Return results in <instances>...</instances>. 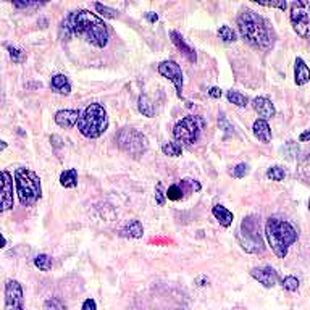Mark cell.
Segmentation results:
<instances>
[{"instance_id":"5","label":"cell","mask_w":310,"mask_h":310,"mask_svg":"<svg viewBox=\"0 0 310 310\" xmlns=\"http://www.w3.org/2000/svg\"><path fill=\"white\" fill-rule=\"evenodd\" d=\"M15 184L20 203L23 207H29L36 203L42 196L41 178L29 168H16L15 170Z\"/></svg>"},{"instance_id":"34","label":"cell","mask_w":310,"mask_h":310,"mask_svg":"<svg viewBox=\"0 0 310 310\" xmlns=\"http://www.w3.org/2000/svg\"><path fill=\"white\" fill-rule=\"evenodd\" d=\"M281 283H283V288H285L286 291H289V292H294V291L299 289V280L296 277H292V274L285 277Z\"/></svg>"},{"instance_id":"27","label":"cell","mask_w":310,"mask_h":310,"mask_svg":"<svg viewBox=\"0 0 310 310\" xmlns=\"http://www.w3.org/2000/svg\"><path fill=\"white\" fill-rule=\"evenodd\" d=\"M180 186H181V189L184 191V194H188V192H199V191L202 189L200 183L196 181V180H191V178H184V180H181Z\"/></svg>"},{"instance_id":"14","label":"cell","mask_w":310,"mask_h":310,"mask_svg":"<svg viewBox=\"0 0 310 310\" xmlns=\"http://www.w3.org/2000/svg\"><path fill=\"white\" fill-rule=\"evenodd\" d=\"M170 38H171V42L176 46V49L181 50L183 52V55L188 58L191 63H196L197 61V54H196V50H194L188 42H186L183 39V36L180 32H176V31H171L170 32Z\"/></svg>"},{"instance_id":"42","label":"cell","mask_w":310,"mask_h":310,"mask_svg":"<svg viewBox=\"0 0 310 310\" xmlns=\"http://www.w3.org/2000/svg\"><path fill=\"white\" fill-rule=\"evenodd\" d=\"M144 16L147 18V21H149V23H157V21H158V15H157V13H154V12H147Z\"/></svg>"},{"instance_id":"45","label":"cell","mask_w":310,"mask_h":310,"mask_svg":"<svg viewBox=\"0 0 310 310\" xmlns=\"http://www.w3.org/2000/svg\"><path fill=\"white\" fill-rule=\"evenodd\" d=\"M7 246V239L4 237V234L0 233V249H4V247Z\"/></svg>"},{"instance_id":"43","label":"cell","mask_w":310,"mask_h":310,"mask_svg":"<svg viewBox=\"0 0 310 310\" xmlns=\"http://www.w3.org/2000/svg\"><path fill=\"white\" fill-rule=\"evenodd\" d=\"M299 141H300V143H310V129L304 131L302 134L299 136Z\"/></svg>"},{"instance_id":"17","label":"cell","mask_w":310,"mask_h":310,"mask_svg":"<svg viewBox=\"0 0 310 310\" xmlns=\"http://www.w3.org/2000/svg\"><path fill=\"white\" fill-rule=\"evenodd\" d=\"M310 81V68L305 65L302 58H296L294 63V83L297 86H304Z\"/></svg>"},{"instance_id":"1","label":"cell","mask_w":310,"mask_h":310,"mask_svg":"<svg viewBox=\"0 0 310 310\" xmlns=\"http://www.w3.org/2000/svg\"><path fill=\"white\" fill-rule=\"evenodd\" d=\"M60 36L63 41H68L73 36L84 38L91 46L104 49L109 44L110 32L107 24L97 15L87 10L72 12L60 24Z\"/></svg>"},{"instance_id":"23","label":"cell","mask_w":310,"mask_h":310,"mask_svg":"<svg viewBox=\"0 0 310 310\" xmlns=\"http://www.w3.org/2000/svg\"><path fill=\"white\" fill-rule=\"evenodd\" d=\"M60 184L63 186V188H68V189L76 188V186H78V171H76V168H68V170L61 171Z\"/></svg>"},{"instance_id":"11","label":"cell","mask_w":310,"mask_h":310,"mask_svg":"<svg viewBox=\"0 0 310 310\" xmlns=\"http://www.w3.org/2000/svg\"><path fill=\"white\" fill-rule=\"evenodd\" d=\"M13 209V178L7 170L0 171V214Z\"/></svg>"},{"instance_id":"4","label":"cell","mask_w":310,"mask_h":310,"mask_svg":"<svg viewBox=\"0 0 310 310\" xmlns=\"http://www.w3.org/2000/svg\"><path fill=\"white\" fill-rule=\"evenodd\" d=\"M109 128V117L107 110L104 109L102 104H91L84 109L83 115L78 120L79 132L87 139L100 137Z\"/></svg>"},{"instance_id":"21","label":"cell","mask_w":310,"mask_h":310,"mask_svg":"<svg viewBox=\"0 0 310 310\" xmlns=\"http://www.w3.org/2000/svg\"><path fill=\"white\" fill-rule=\"evenodd\" d=\"M212 214H214V217L218 220V223L223 228H229V226H231V223H233V220H234L231 212H229L223 205H215L214 209H212Z\"/></svg>"},{"instance_id":"46","label":"cell","mask_w":310,"mask_h":310,"mask_svg":"<svg viewBox=\"0 0 310 310\" xmlns=\"http://www.w3.org/2000/svg\"><path fill=\"white\" fill-rule=\"evenodd\" d=\"M5 149H7V143H5V141H0V152L5 150Z\"/></svg>"},{"instance_id":"19","label":"cell","mask_w":310,"mask_h":310,"mask_svg":"<svg viewBox=\"0 0 310 310\" xmlns=\"http://www.w3.org/2000/svg\"><path fill=\"white\" fill-rule=\"evenodd\" d=\"M144 234V226L139 220H129L128 223L121 228L120 236L123 237H132V239H139Z\"/></svg>"},{"instance_id":"12","label":"cell","mask_w":310,"mask_h":310,"mask_svg":"<svg viewBox=\"0 0 310 310\" xmlns=\"http://www.w3.org/2000/svg\"><path fill=\"white\" fill-rule=\"evenodd\" d=\"M5 305L7 310H24L23 288L16 280H8L5 285Z\"/></svg>"},{"instance_id":"44","label":"cell","mask_w":310,"mask_h":310,"mask_svg":"<svg viewBox=\"0 0 310 310\" xmlns=\"http://www.w3.org/2000/svg\"><path fill=\"white\" fill-rule=\"evenodd\" d=\"M197 285H199V286H205V285H209V278H207V277H200V278H197Z\"/></svg>"},{"instance_id":"41","label":"cell","mask_w":310,"mask_h":310,"mask_svg":"<svg viewBox=\"0 0 310 310\" xmlns=\"http://www.w3.org/2000/svg\"><path fill=\"white\" fill-rule=\"evenodd\" d=\"M209 94H210V97H214V99H220L221 94H223V91H221L220 87H210Z\"/></svg>"},{"instance_id":"9","label":"cell","mask_w":310,"mask_h":310,"mask_svg":"<svg viewBox=\"0 0 310 310\" xmlns=\"http://www.w3.org/2000/svg\"><path fill=\"white\" fill-rule=\"evenodd\" d=\"M291 23L300 38L310 39V2H294L291 5Z\"/></svg>"},{"instance_id":"13","label":"cell","mask_w":310,"mask_h":310,"mask_svg":"<svg viewBox=\"0 0 310 310\" xmlns=\"http://www.w3.org/2000/svg\"><path fill=\"white\" fill-rule=\"evenodd\" d=\"M251 277L263 285L265 288H273L278 283V273L271 267H263V268H252Z\"/></svg>"},{"instance_id":"2","label":"cell","mask_w":310,"mask_h":310,"mask_svg":"<svg viewBox=\"0 0 310 310\" xmlns=\"http://www.w3.org/2000/svg\"><path fill=\"white\" fill-rule=\"evenodd\" d=\"M237 29L241 38L257 49L267 50L273 46V39L265 20L259 13L244 10L237 16Z\"/></svg>"},{"instance_id":"25","label":"cell","mask_w":310,"mask_h":310,"mask_svg":"<svg viewBox=\"0 0 310 310\" xmlns=\"http://www.w3.org/2000/svg\"><path fill=\"white\" fill-rule=\"evenodd\" d=\"M34 265L42 271H49L52 268V257H49L46 254H39V255L34 257Z\"/></svg>"},{"instance_id":"28","label":"cell","mask_w":310,"mask_h":310,"mask_svg":"<svg viewBox=\"0 0 310 310\" xmlns=\"http://www.w3.org/2000/svg\"><path fill=\"white\" fill-rule=\"evenodd\" d=\"M95 10L99 12V15L102 16V18H107V20H115L118 16V12L113 10V8L107 7V5H102V4H94Z\"/></svg>"},{"instance_id":"47","label":"cell","mask_w":310,"mask_h":310,"mask_svg":"<svg viewBox=\"0 0 310 310\" xmlns=\"http://www.w3.org/2000/svg\"><path fill=\"white\" fill-rule=\"evenodd\" d=\"M308 212H310V199H308Z\"/></svg>"},{"instance_id":"31","label":"cell","mask_w":310,"mask_h":310,"mask_svg":"<svg viewBox=\"0 0 310 310\" xmlns=\"http://www.w3.org/2000/svg\"><path fill=\"white\" fill-rule=\"evenodd\" d=\"M249 171H251V166L247 163H237L233 170L229 171V175L236 180H241V178H246V176L249 175Z\"/></svg>"},{"instance_id":"10","label":"cell","mask_w":310,"mask_h":310,"mask_svg":"<svg viewBox=\"0 0 310 310\" xmlns=\"http://www.w3.org/2000/svg\"><path fill=\"white\" fill-rule=\"evenodd\" d=\"M158 73H160L163 78H166L168 81H171L175 89H176V95L183 97V72H181V66L176 63L175 60H165L158 65Z\"/></svg>"},{"instance_id":"40","label":"cell","mask_w":310,"mask_h":310,"mask_svg":"<svg viewBox=\"0 0 310 310\" xmlns=\"http://www.w3.org/2000/svg\"><path fill=\"white\" fill-rule=\"evenodd\" d=\"M218 123H220V126H223V128H225V131H231V129H233V126L229 125V123L226 121V118H225V115H223V113L220 115V120H218Z\"/></svg>"},{"instance_id":"18","label":"cell","mask_w":310,"mask_h":310,"mask_svg":"<svg viewBox=\"0 0 310 310\" xmlns=\"http://www.w3.org/2000/svg\"><path fill=\"white\" fill-rule=\"evenodd\" d=\"M252 131H254V136L260 141L263 144H268L271 141V129L268 126L267 120H255L254 126H252Z\"/></svg>"},{"instance_id":"38","label":"cell","mask_w":310,"mask_h":310,"mask_svg":"<svg viewBox=\"0 0 310 310\" xmlns=\"http://www.w3.org/2000/svg\"><path fill=\"white\" fill-rule=\"evenodd\" d=\"M81 310H97V305H95V300L94 299H86L83 302V307Z\"/></svg>"},{"instance_id":"29","label":"cell","mask_w":310,"mask_h":310,"mask_svg":"<svg viewBox=\"0 0 310 310\" xmlns=\"http://www.w3.org/2000/svg\"><path fill=\"white\" fill-rule=\"evenodd\" d=\"M285 168H281L278 165H274V166H270L268 170H267V178L271 180V181H283L285 180Z\"/></svg>"},{"instance_id":"35","label":"cell","mask_w":310,"mask_h":310,"mask_svg":"<svg viewBox=\"0 0 310 310\" xmlns=\"http://www.w3.org/2000/svg\"><path fill=\"white\" fill-rule=\"evenodd\" d=\"M44 307H46V310H66V305L61 302L60 299H57V297L47 299L46 304H44Z\"/></svg>"},{"instance_id":"32","label":"cell","mask_w":310,"mask_h":310,"mask_svg":"<svg viewBox=\"0 0 310 310\" xmlns=\"http://www.w3.org/2000/svg\"><path fill=\"white\" fill-rule=\"evenodd\" d=\"M7 50H8V54H10V58L13 63H23V61L26 60V55H24V52L20 50V49H16L13 46H10V44H7Z\"/></svg>"},{"instance_id":"8","label":"cell","mask_w":310,"mask_h":310,"mask_svg":"<svg viewBox=\"0 0 310 310\" xmlns=\"http://www.w3.org/2000/svg\"><path fill=\"white\" fill-rule=\"evenodd\" d=\"M203 126H205V121H203L202 117H197V115H188V117H184L175 125L173 137L178 141V143H181V147L192 146L199 141Z\"/></svg>"},{"instance_id":"20","label":"cell","mask_w":310,"mask_h":310,"mask_svg":"<svg viewBox=\"0 0 310 310\" xmlns=\"http://www.w3.org/2000/svg\"><path fill=\"white\" fill-rule=\"evenodd\" d=\"M50 87L52 91L57 92V94H61V95H68L72 92V84H70L68 78L65 75H55L52 76L50 79Z\"/></svg>"},{"instance_id":"7","label":"cell","mask_w":310,"mask_h":310,"mask_svg":"<svg viewBox=\"0 0 310 310\" xmlns=\"http://www.w3.org/2000/svg\"><path fill=\"white\" fill-rule=\"evenodd\" d=\"M115 143L117 146L126 152L128 155L139 158L141 155L146 154V150L149 147V141L141 131L134 128H123L115 134Z\"/></svg>"},{"instance_id":"30","label":"cell","mask_w":310,"mask_h":310,"mask_svg":"<svg viewBox=\"0 0 310 310\" xmlns=\"http://www.w3.org/2000/svg\"><path fill=\"white\" fill-rule=\"evenodd\" d=\"M218 38L226 44H231L236 41V32L229 28V26H221L218 29Z\"/></svg>"},{"instance_id":"24","label":"cell","mask_w":310,"mask_h":310,"mask_svg":"<svg viewBox=\"0 0 310 310\" xmlns=\"http://www.w3.org/2000/svg\"><path fill=\"white\" fill-rule=\"evenodd\" d=\"M226 99H228L229 104H234L236 107H247V104H249V99H247L244 94L237 92V91H228Z\"/></svg>"},{"instance_id":"37","label":"cell","mask_w":310,"mask_h":310,"mask_svg":"<svg viewBox=\"0 0 310 310\" xmlns=\"http://www.w3.org/2000/svg\"><path fill=\"white\" fill-rule=\"evenodd\" d=\"M257 4L262 7H268V8H280V10H286V7H288L285 0H281V2H259V0H257Z\"/></svg>"},{"instance_id":"36","label":"cell","mask_w":310,"mask_h":310,"mask_svg":"<svg viewBox=\"0 0 310 310\" xmlns=\"http://www.w3.org/2000/svg\"><path fill=\"white\" fill-rule=\"evenodd\" d=\"M165 199H166V192L163 191V184L157 183V186H155V202H157V205L162 207L165 203Z\"/></svg>"},{"instance_id":"22","label":"cell","mask_w":310,"mask_h":310,"mask_svg":"<svg viewBox=\"0 0 310 310\" xmlns=\"http://www.w3.org/2000/svg\"><path fill=\"white\" fill-rule=\"evenodd\" d=\"M137 110L144 115L147 118H152L155 115V107L152 100H150V97L147 94H141L139 99H137Z\"/></svg>"},{"instance_id":"16","label":"cell","mask_w":310,"mask_h":310,"mask_svg":"<svg viewBox=\"0 0 310 310\" xmlns=\"http://www.w3.org/2000/svg\"><path fill=\"white\" fill-rule=\"evenodd\" d=\"M252 107L257 112V115L260 117V120L271 118V117H274V113H277L273 104L267 99V97H255V99L252 100Z\"/></svg>"},{"instance_id":"3","label":"cell","mask_w":310,"mask_h":310,"mask_svg":"<svg viewBox=\"0 0 310 310\" xmlns=\"http://www.w3.org/2000/svg\"><path fill=\"white\" fill-rule=\"evenodd\" d=\"M265 236L271 247V251L280 259H285L288 255L289 246L297 241V231L289 221L280 218H268L265 223Z\"/></svg>"},{"instance_id":"15","label":"cell","mask_w":310,"mask_h":310,"mask_svg":"<svg viewBox=\"0 0 310 310\" xmlns=\"http://www.w3.org/2000/svg\"><path fill=\"white\" fill-rule=\"evenodd\" d=\"M79 117H81V113H79L78 110H58L54 118H55V123L60 128L70 129L76 125Z\"/></svg>"},{"instance_id":"6","label":"cell","mask_w":310,"mask_h":310,"mask_svg":"<svg viewBox=\"0 0 310 310\" xmlns=\"http://www.w3.org/2000/svg\"><path fill=\"white\" fill-rule=\"evenodd\" d=\"M237 241L246 252L257 254L263 251V241L260 234V221L251 215L243 220L237 231Z\"/></svg>"},{"instance_id":"26","label":"cell","mask_w":310,"mask_h":310,"mask_svg":"<svg viewBox=\"0 0 310 310\" xmlns=\"http://www.w3.org/2000/svg\"><path fill=\"white\" fill-rule=\"evenodd\" d=\"M162 152L168 157H180L183 152V147L178 143H165L162 146Z\"/></svg>"},{"instance_id":"39","label":"cell","mask_w":310,"mask_h":310,"mask_svg":"<svg viewBox=\"0 0 310 310\" xmlns=\"http://www.w3.org/2000/svg\"><path fill=\"white\" fill-rule=\"evenodd\" d=\"M16 8H28V7H39L41 4L38 2H13Z\"/></svg>"},{"instance_id":"33","label":"cell","mask_w":310,"mask_h":310,"mask_svg":"<svg viewBox=\"0 0 310 310\" xmlns=\"http://www.w3.org/2000/svg\"><path fill=\"white\" fill-rule=\"evenodd\" d=\"M166 197L170 200H180L184 197V191L181 189L180 184H171L170 188L166 189Z\"/></svg>"}]
</instances>
